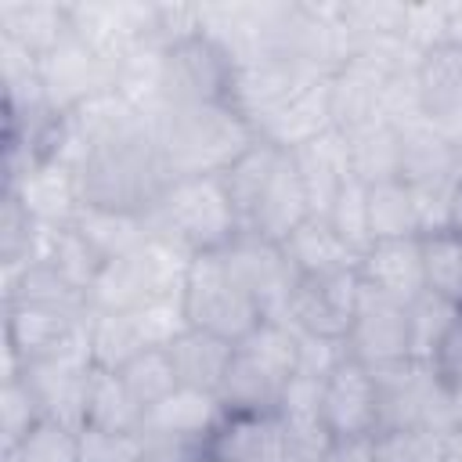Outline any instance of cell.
Listing matches in <instances>:
<instances>
[{
  "mask_svg": "<svg viewBox=\"0 0 462 462\" xmlns=\"http://www.w3.org/2000/svg\"><path fill=\"white\" fill-rule=\"evenodd\" d=\"M76 177L83 206L137 217H148L173 184L148 116H134L119 130L94 141L90 152L79 159Z\"/></svg>",
  "mask_w": 462,
  "mask_h": 462,
  "instance_id": "obj_1",
  "label": "cell"
},
{
  "mask_svg": "<svg viewBox=\"0 0 462 462\" xmlns=\"http://www.w3.org/2000/svg\"><path fill=\"white\" fill-rule=\"evenodd\" d=\"M152 119L155 141L170 166V177H220L227 173L253 144L256 126L235 105H188L162 108Z\"/></svg>",
  "mask_w": 462,
  "mask_h": 462,
  "instance_id": "obj_2",
  "label": "cell"
},
{
  "mask_svg": "<svg viewBox=\"0 0 462 462\" xmlns=\"http://www.w3.org/2000/svg\"><path fill=\"white\" fill-rule=\"evenodd\" d=\"M148 231L191 256L224 253L242 235V217L224 177H180L148 213Z\"/></svg>",
  "mask_w": 462,
  "mask_h": 462,
  "instance_id": "obj_3",
  "label": "cell"
},
{
  "mask_svg": "<svg viewBox=\"0 0 462 462\" xmlns=\"http://www.w3.org/2000/svg\"><path fill=\"white\" fill-rule=\"evenodd\" d=\"M180 300H184V314H188L191 328H202L227 343H242L263 321L260 307L238 285V278L231 274V267L224 263L220 253L191 256Z\"/></svg>",
  "mask_w": 462,
  "mask_h": 462,
  "instance_id": "obj_4",
  "label": "cell"
},
{
  "mask_svg": "<svg viewBox=\"0 0 462 462\" xmlns=\"http://www.w3.org/2000/svg\"><path fill=\"white\" fill-rule=\"evenodd\" d=\"M90 307L51 303H4V379L22 368L90 346Z\"/></svg>",
  "mask_w": 462,
  "mask_h": 462,
  "instance_id": "obj_5",
  "label": "cell"
},
{
  "mask_svg": "<svg viewBox=\"0 0 462 462\" xmlns=\"http://www.w3.org/2000/svg\"><path fill=\"white\" fill-rule=\"evenodd\" d=\"M231 83L235 58L209 32L162 47V108L231 105Z\"/></svg>",
  "mask_w": 462,
  "mask_h": 462,
  "instance_id": "obj_6",
  "label": "cell"
},
{
  "mask_svg": "<svg viewBox=\"0 0 462 462\" xmlns=\"http://www.w3.org/2000/svg\"><path fill=\"white\" fill-rule=\"evenodd\" d=\"M375 397H379V422L375 430H401V426H430L451 430L448 419V383L437 375L430 361H397L386 368H372Z\"/></svg>",
  "mask_w": 462,
  "mask_h": 462,
  "instance_id": "obj_7",
  "label": "cell"
},
{
  "mask_svg": "<svg viewBox=\"0 0 462 462\" xmlns=\"http://www.w3.org/2000/svg\"><path fill=\"white\" fill-rule=\"evenodd\" d=\"M361 300V278L354 271H332V274H300L296 289L285 307V321L296 332L346 339L354 310Z\"/></svg>",
  "mask_w": 462,
  "mask_h": 462,
  "instance_id": "obj_8",
  "label": "cell"
},
{
  "mask_svg": "<svg viewBox=\"0 0 462 462\" xmlns=\"http://www.w3.org/2000/svg\"><path fill=\"white\" fill-rule=\"evenodd\" d=\"M346 354L368 368H386L411 357V310L368 285H361V300L346 332Z\"/></svg>",
  "mask_w": 462,
  "mask_h": 462,
  "instance_id": "obj_9",
  "label": "cell"
},
{
  "mask_svg": "<svg viewBox=\"0 0 462 462\" xmlns=\"http://www.w3.org/2000/svg\"><path fill=\"white\" fill-rule=\"evenodd\" d=\"M220 256L231 267V274L238 278V285L253 296V303L260 307L263 318H285V307H289V296H292L300 274L289 263L282 242L242 231Z\"/></svg>",
  "mask_w": 462,
  "mask_h": 462,
  "instance_id": "obj_10",
  "label": "cell"
},
{
  "mask_svg": "<svg viewBox=\"0 0 462 462\" xmlns=\"http://www.w3.org/2000/svg\"><path fill=\"white\" fill-rule=\"evenodd\" d=\"M40 79H43L51 112L65 116L87 105L90 97L116 90V65L69 32L51 54L40 58Z\"/></svg>",
  "mask_w": 462,
  "mask_h": 462,
  "instance_id": "obj_11",
  "label": "cell"
},
{
  "mask_svg": "<svg viewBox=\"0 0 462 462\" xmlns=\"http://www.w3.org/2000/svg\"><path fill=\"white\" fill-rule=\"evenodd\" d=\"M321 408L332 444L339 440H368L379 422V397H375V375L368 365L343 357L325 379H321Z\"/></svg>",
  "mask_w": 462,
  "mask_h": 462,
  "instance_id": "obj_12",
  "label": "cell"
},
{
  "mask_svg": "<svg viewBox=\"0 0 462 462\" xmlns=\"http://www.w3.org/2000/svg\"><path fill=\"white\" fill-rule=\"evenodd\" d=\"M292 455L278 411H224L202 444V462H292Z\"/></svg>",
  "mask_w": 462,
  "mask_h": 462,
  "instance_id": "obj_13",
  "label": "cell"
},
{
  "mask_svg": "<svg viewBox=\"0 0 462 462\" xmlns=\"http://www.w3.org/2000/svg\"><path fill=\"white\" fill-rule=\"evenodd\" d=\"M321 72H310L307 65L292 61V58H256V61H242L235 65V83H231V105L253 123L260 126L278 105L289 101L292 90H300L307 79H314Z\"/></svg>",
  "mask_w": 462,
  "mask_h": 462,
  "instance_id": "obj_14",
  "label": "cell"
},
{
  "mask_svg": "<svg viewBox=\"0 0 462 462\" xmlns=\"http://www.w3.org/2000/svg\"><path fill=\"white\" fill-rule=\"evenodd\" d=\"M4 191H14L18 202L43 224V227H61L72 224L83 199H79V177L69 162L58 159H40L29 170H22L14 180L4 184Z\"/></svg>",
  "mask_w": 462,
  "mask_h": 462,
  "instance_id": "obj_15",
  "label": "cell"
},
{
  "mask_svg": "<svg viewBox=\"0 0 462 462\" xmlns=\"http://www.w3.org/2000/svg\"><path fill=\"white\" fill-rule=\"evenodd\" d=\"M361 285L397 300L415 303L426 292V263H422V238H386L372 242L357 260Z\"/></svg>",
  "mask_w": 462,
  "mask_h": 462,
  "instance_id": "obj_16",
  "label": "cell"
},
{
  "mask_svg": "<svg viewBox=\"0 0 462 462\" xmlns=\"http://www.w3.org/2000/svg\"><path fill=\"white\" fill-rule=\"evenodd\" d=\"M220 419H224V404H220L217 393L177 386L170 397H162L155 408L144 411L141 437L144 440H170V444H195V448H202Z\"/></svg>",
  "mask_w": 462,
  "mask_h": 462,
  "instance_id": "obj_17",
  "label": "cell"
},
{
  "mask_svg": "<svg viewBox=\"0 0 462 462\" xmlns=\"http://www.w3.org/2000/svg\"><path fill=\"white\" fill-rule=\"evenodd\" d=\"M336 130L332 126V108H328V76H314L307 79L300 90L289 94L285 105H278L260 126L256 134L271 144H278L282 152H296L307 141L321 137Z\"/></svg>",
  "mask_w": 462,
  "mask_h": 462,
  "instance_id": "obj_18",
  "label": "cell"
},
{
  "mask_svg": "<svg viewBox=\"0 0 462 462\" xmlns=\"http://www.w3.org/2000/svg\"><path fill=\"white\" fill-rule=\"evenodd\" d=\"M296 162V173L303 180V191L310 199V213L325 217L332 199L343 191V184L354 180L350 173V155H346V137L339 130H328L314 141H307L303 148L289 152Z\"/></svg>",
  "mask_w": 462,
  "mask_h": 462,
  "instance_id": "obj_19",
  "label": "cell"
},
{
  "mask_svg": "<svg viewBox=\"0 0 462 462\" xmlns=\"http://www.w3.org/2000/svg\"><path fill=\"white\" fill-rule=\"evenodd\" d=\"M307 217H314V213H310V199H307V191H303V180H300V173H296L292 155L285 152L282 166L274 170L267 191L260 195V202H256V209L249 213V220H245L242 231L260 235V238H271V242H285Z\"/></svg>",
  "mask_w": 462,
  "mask_h": 462,
  "instance_id": "obj_20",
  "label": "cell"
},
{
  "mask_svg": "<svg viewBox=\"0 0 462 462\" xmlns=\"http://www.w3.org/2000/svg\"><path fill=\"white\" fill-rule=\"evenodd\" d=\"M69 4L47 0H0V40L43 58L69 36Z\"/></svg>",
  "mask_w": 462,
  "mask_h": 462,
  "instance_id": "obj_21",
  "label": "cell"
},
{
  "mask_svg": "<svg viewBox=\"0 0 462 462\" xmlns=\"http://www.w3.org/2000/svg\"><path fill=\"white\" fill-rule=\"evenodd\" d=\"M401 130V180L411 188L455 184V148L430 126L426 116L397 123Z\"/></svg>",
  "mask_w": 462,
  "mask_h": 462,
  "instance_id": "obj_22",
  "label": "cell"
},
{
  "mask_svg": "<svg viewBox=\"0 0 462 462\" xmlns=\"http://www.w3.org/2000/svg\"><path fill=\"white\" fill-rule=\"evenodd\" d=\"M278 419H282L296 455H328L332 437H328L325 408H321V379L292 375L282 390Z\"/></svg>",
  "mask_w": 462,
  "mask_h": 462,
  "instance_id": "obj_23",
  "label": "cell"
},
{
  "mask_svg": "<svg viewBox=\"0 0 462 462\" xmlns=\"http://www.w3.org/2000/svg\"><path fill=\"white\" fill-rule=\"evenodd\" d=\"M166 350H170V361H173V372H177L180 386L202 390V393H220V383H224L227 365L235 357V343H227L220 336H209L202 328H188Z\"/></svg>",
  "mask_w": 462,
  "mask_h": 462,
  "instance_id": "obj_24",
  "label": "cell"
},
{
  "mask_svg": "<svg viewBox=\"0 0 462 462\" xmlns=\"http://www.w3.org/2000/svg\"><path fill=\"white\" fill-rule=\"evenodd\" d=\"M289 263L296 274H332V271H354L361 253L350 249L336 227L325 217H307L285 242H282Z\"/></svg>",
  "mask_w": 462,
  "mask_h": 462,
  "instance_id": "obj_25",
  "label": "cell"
},
{
  "mask_svg": "<svg viewBox=\"0 0 462 462\" xmlns=\"http://www.w3.org/2000/svg\"><path fill=\"white\" fill-rule=\"evenodd\" d=\"M343 137H346L354 180H361V184L401 180V130H397V123L375 119V123H365Z\"/></svg>",
  "mask_w": 462,
  "mask_h": 462,
  "instance_id": "obj_26",
  "label": "cell"
},
{
  "mask_svg": "<svg viewBox=\"0 0 462 462\" xmlns=\"http://www.w3.org/2000/svg\"><path fill=\"white\" fill-rule=\"evenodd\" d=\"M419 105L426 119L462 108V43H440L419 58Z\"/></svg>",
  "mask_w": 462,
  "mask_h": 462,
  "instance_id": "obj_27",
  "label": "cell"
},
{
  "mask_svg": "<svg viewBox=\"0 0 462 462\" xmlns=\"http://www.w3.org/2000/svg\"><path fill=\"white\" fill-rule=\"evenodd\" d=\"M76 231L101 253V260H123L130 253H137L152 231H148V217L137 213H119V209H97V206H79L76 213Z\"/></svg>",
  "mask_w": 462,
  "mask_h": 462,
  "instance_id": "obj_28",
  "label": "cell"
},
{
  "mask_svg": "<svg viewBox=\"0 0 462 462\" xmlns=\"http://www.w3.org/2000/svg\"><path fill=\"white\" fill-rule=\"evenodd\" d=\"M282 390H285V379H278L274 372H267L245 350L235 346V357L227 365V375L217 397L224 411H278Z\"/></svg>",
  "mask_w": 462,
  "mask_h": 462,
  "instance_id": "obj_29",
  "label": "cell"
},
{
  "mask_svg": "<svg viewBox=\"0 0 462 462\" xmlns=\"http://www.w3.org/2000/svg\"><path fill=\"white\" fill-rule=\"evenodd\" d=\"M87 426L97 430H116V433H141L144 426V408L130 393L119 372L112 368H94L90 386H87Z\"/></svg>",
  "mask_w": 462,
  "mask_h": 462,
  "instance_id": "obj_30",
  "label": "cell"
},
{
  "mask_svg": "<svg viewBox=\"0 0 462 462\" xmlns=\"http://www.w3.org/2000/svg\"><path fill=\"white\" fill-rule=\"evenodd\" d=\"M368 235L372 242L386 238H422L415 195L404 180L368 184Z\"/></svg>",
  "mask_w": 462,
  "mask_h": 462,
  "instance_id": "obj_31",
  "label": "cell"
},
{
  "mask_svg": "<svg viewBox=\"0 0 462 462\" xmlns=\"http://www.w3.org/2000/svg\"><path fill=\"white\" fill-rule=\"evenodd\" d=\"M282 159H285V152H282L278 144L256 137V144H253L227 173H220V177H224V188H227V195H231V202H235V209H238V217H242V227H245L249 213L256 209L260 195L267 191V184H271L274 170L282 166Z\"/></svg>",
  "mask_w": 462,
  "mask_h": 462,
  "instance_id": "obj_32",
  "label": "cell"
},
{
  "mask_svg": "<svg viewBox=\"0 0 462 462\" xmlns=\"http://www.w3.org/2000/svg\"><path fill=\"white\" fill-rule=\"evenodd\" d=\"M36 260H47L54 263L76 289L90 292L94 278L101 274V267L108 260H101V253L76 231V224H61V227H43V242H40V256Z\"/></svg>",
  "mask_w": 462,
  "mask_h": 462,
  "instance_id": "obj_33",
  "label": "cell"
},
{
  "mask_svg": "<svg viewBox=\"0 0 462 462\" xmlns=\"http://www.w3.org/2000/svg\"><path fill=\"white\" fill-rule=\"evenodd\" d=\"M87 339H90L94 368H112V372H119L130 357L148 350L141 332H137L134 314H119V310H90Z\"/></svg>",
  "mask_w": 462,
  "mask_h": 462,
  "instance_id": "obj_34",
  "label": "cell"
},
{
  "mask_svg": "<svg viewBox=\"0 0 462 462\" xmlns=\"http://www.w3.org/2000/svg\"><path fill=\"white\" fill-rule=\"evenodd\" d=\"M422 263H426V292L462 310V235L455 227L422 235Z\"/></svg>",
  "mask_w": 462,
  "mask_h": 462,
  "instance_id": "obj_35",
  "label": "cell"
},
{
  "mask_svg": "<svg viewBox=\"0 0 462 462\" xmlns=\"http://www.w3.org/2000/svg\"><path fill=\"white\" fill-rule=\"evenodd\" d=\"M375 462H448L451 458V430L430 426H401V430H375L368 437Z\"/></svg>",
  "mask_w": 462,
  "mask_h": 462,
  "instance_id": "obj_36",
  "label": "cell"
},
{
  "mask_svg": "<svg viewBox=\"0 0 462 462\" xmlns=\"http://www.w3.org/2000/svg\"><path fill=\"white\" fill-rule=\"evenodd\" d=\"M43 419H47L43 404H40L36 390L29 386V379L22 372L7 375L0 383V451L22 444Z\"/></svg>",
  "mask_w": 462,
  "mask_h": 462,
  "instance_id": "obj_37",
  "label": "cell"
},
{
  "mask_svg": "<svg viewBox=\"0 0 462 462\" xmlns=\"http://www.w3.org/2000/svg\"><path fill=\"white\" fill-rule=\"evenodd\" d=\"M43 224L18 202L14 191H0V267L40 256Z\"/></svg>",
  "mask_w": 462,
  "mask_h": 462,
  "instance_id": "obj_38",
  "label": "cell"
},
{
  "mask_svg": "<svg viewBox=\"0 0 462 462\" xmlns=\"http://www.w3.org/2000/svg\"><path fill=\"white\" fill-rule=\"evenodd\" d=\"M119 375H123V383L130 386V393L137 397V404H141L144 411L155 408L162 397H170V393L180 386L166 346H148V350H141L137 357H130V361L119 368Z\"/></svg>",
  "mask_w": 462,
  "mask_h": 462,
  "instance_id": "obj_39",
  "label": "cell"
},
{
  "mask_svg": "<svg viewBox=\"0 0 462 462\" xmlns=\"http://www.w3.org/2000/svg\"><path fill=\"white\" fill-rule=\"evenodd\" d=\"M0 462H79V430L43 419L22 444L0 451Z\"/></svg>",
  "mask_w": 462,
  "mask_h": 462,
  "instance_id": "obj_40",
  "label": "cell"
},
{
  "mask_svg": "<svg viewBox=\"0 0 462 462\" xmlns=\"http://www.w3.org/2000/svg\"><path fill=\"white\" fill-rule=\"evenodd\" d=\"M325 220L336 227V235L350 249L365 253L372 245V235H368V184H361V180L343 184V191L332 199Z\"/></svg>",
  "mask_w": 462,
  "mask_h": 462,
  "instance_id": "obj_41",
  "label": "cell"
},
{
  "mask_svg": "<svg viewBox=\"0 0 462 462\" xmlns=\"http://www.w3.org/2000/svg\"><path fill=\"white\" fill-rule=\"evenodd\" d=\"M408 310H411V357L433 365V354H437V346H440V339L451 328L458 310L451 303L437 300L433 292H422Z\"/></svg>",
  "mask_w": 462,
  "mask_h": 462,
  "instance_id": "obj_42",
  "label": "cell"
},
{
  "mask_svg": "<svg viewBox=\"0 0 462 462\" xmlns=\"http://www.w3.org/2000/svg\"><path fill=\"white\" fill-rule=\"evenodd\" d=\"M137 321V332L144 339V346H170L173 339H180L191 325L184 314V300L180 296H162V300H148L144 307L130 310Z\"/></svg>",
  "mask_w": 462,
  "mask_h": 462,
  "instance_id": "obj_43",
  "label": "cell"
},
{
  "mask_svg": "<svg viewBox=\"0 0 462 462\" xmlns=\"http://www.w3.org/2000/svg\"><path fill=\"white\" fill-rule=\"evenodd\" d=\"M448 14L451 4H404L401 40L419 54L448 43Z\"/></svg>",
  "mask_w": 462,
  "mask_h": 462,
  "instance_id": "obj_44",
  "label": "cell"
},
{
  "mask_svg": "<svg viewBox=\"0 0 462 462\" xmlns=\"http://www.w3.org/2000/svg\"><path fill=\"white\" fill-rule=\"evenodd\" d=\"M144 437L141 433H116L83 426L79 430V462H141Z\"/></svg>",
  "mask_w": 462,
  "mask_h": 462,
  "instance_id": "obj_45",
  "label": "cell"
},
{
  "mask_svg": "<svg viewBox=\"0 0 462 462\" xmlns=\"http://www.w3.org/2000/svg\"><path fill=\"white\" fill-rule=\"evenodd\" d=\"M346 354V339H328V336H310L300 332V365L296 375H310V379H325Z\"/></svg>",
  "mask_w": 462,
  "mask_h": 462,
  "instance_id": "obj_46",
  "label": "cell"
},
{
  "mask_svg": "<svg viewBox=\"0 0 462 462\" xmlns=\"http://www.w3.org/2000/svg\"><path fill=\"white\" fill-rule=\"evenodd\" d=\"M433 368H437V375H440L444 383L462 379V310L455 314L451 328L444 332V339H440V346H437V354H433Z\"/></svg>",
  "mask_w": 462,
  "mask_h": 462,
  "instance_id": "obj_47",
  "label": "cell"
},
{
  "mask_svg": "<svg viewBox=\"0 0 462 462\" xmlns=\"http://www.w3.org/2000/svg\"><path fill=\"white\" fill-rule=\"evenodd\" d=\"M328 462H375L368 440H339L328 448Z\"/></svg>",
  "mask_w": 462,
  "mask_h": 462,
  "instance_id": "obj_48",
  "label": "cell"
},
{
  "mask_svg": "<svg viewBox=\"0 0 462 462\" xmlns=\"http://www.w3.org/2000/svg\"><path fill=\"white\" fill-rule=\"evenodd\" d=\"M448 419H451V433L462 437V379L448 383Z\"/></svg>",
  "mask_w": 462,
  "mask_h": 462,
  "instance_id": "obj_49",
  "label": "cell"
},
{
  "mask_svg": "<svg viewBox=\"0 0 462 462\" xmlns=\"http://www.w3.org/2000/svg\"><path fill=\"white\" fill-rule=\"evenodd\" d=\"M448 43H462V4H451V14H448Z\"/></svg>",
  "mask_w": 462,
  "mask_h": 462,
  "instance_id": "obj_50",
  "label": "cell"
},
{
  "mask_svg": "<svg viewBox=\"0 0 462 462\" xmlns=\"http://www.w3.org/2000/svg\"><path fill=\"white\" fill-rule=\"evenodd\" d=\"M448 227H455L458 235H462V184L455 188V199H451V224Z\"/></svg>",
  "mask_w": 462,
  "mask_h": 462,
  "instance_id": "obj_51",
  "label": "cell"
},
{
  "mask_svg": "<svg viewBox=\"0 0 462 462\" xmlns=\"http://www.w3.org/2000/svg\"><path fill=\"white\" fill-rule=\"evenodd\" d=\"M292 462H328V455H292Z\"/></svg>",
  "mask_w": 462,
  "mask_h": 462,
  "instance_id": "obj_52",
  "label": "cell"
},
{
  "mask_svg": "<svg viewBox=\"0 0 462 462\" xmlns=\"http://www.w3.org/2000/svg\"><path fill=\"white\" fill-rule=\"evenodd\" d=\"M455 184H462V148L455 152Z\"/></svg>",
  "mask_w": 462,
  "mask_h": 462,
  "instance_id": "obj_53",
  "label": "cell"
},
{
  "mask_svg": "<svg viewBox=\"0 0 462 462\" xmlns=\"http://www.w3.org/2000/svg\"><path fill=\"white\" fill-rule=\"evenodd\" d=\"M448 462H462V455H455V451H451V458H448Z\"/></svg>",
  "mask_w": 462,
  "mask_h": 462,
  "instance_id": "obj_54",
  "label": "cell"
},
{
  "mask_svg": "<svg viewBox=\"0 0 462 462\" xmlns=\"http://www.w3.org/2000/svg\"><path fill=\"white\" fill-rule=\"evenodd\" d=\"M141 462H155V458H152V455H144V458H141Z\"/></svg>",
  "mask_w": 462,
  "mask_h": 462,
  "instance_id": "obj_55",
  "label": "cell"
}]
</instances>
